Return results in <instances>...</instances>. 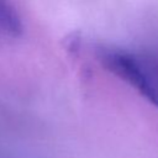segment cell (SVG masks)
Segmentation results:
<instances>
[{
    "mask_svg": "<svg viewBox=\"0 0 158 158\" xmlns=\"http://www.w3.org/2000/svg\"><path fill=\"white\" fill-rule=\"evenodd\" d=\"M0 27H2L11 36H17L21 33V22L15 10L6 2V0H0Z\"/></svg>",
    "mask_w": 158,
    "mask_h": 158,
    "instance_id": "obj_2",
    "label": "cell"
},
{
    "mask_svg": "<svg viewBox=\"0 0 158 158\" xmlns=\"http://www.w3.org/2000/svg\"><path fill=\"white\" fill-rule=\"evenodd\" d=\"M153 75H154V78H156V81H157V85H158V67H157V68L154 69V74H153Z\"/></svg>",
    "mask_w": 158,
    "mask_h": 158,
    "instance_id": "obj_3",
    "label": "cell"
},
{
    "mask_svg": "<svg viewBox=\"0 0 158 158\" xmlns=\"http://www.w3.org/2000/svg\"><path fill=\"white\" fill-rule=\"evenodd\" d=\"M96 57L107 72L133 88L142 98L158 109V85L156 78L135 54L118 48L99 47Z\"/></svg>",
    "mask_w": 158,
    "mask_h": 158,
    "instance_id": "obj_1",
    "label": "cell"
}]
</instances>
